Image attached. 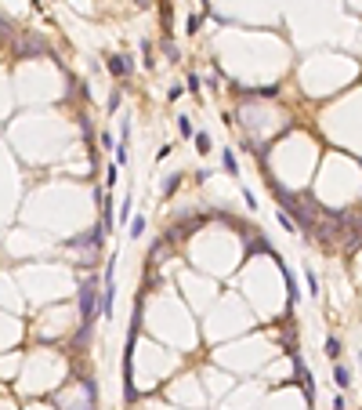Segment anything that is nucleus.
<instances>
[{"mask_svg": "<svg viewBox=\"0 0 362 410\" xmlns=\"http://www.w3.org/2000/svg\"><path fill=\"white\" fill-rule=\"evenodd\" d=\"M98 298H102L98 283L87 276L84 283H80V319H84V331H91V323L98 319Z\"/></svg>", "mask_w": 362, "mask_h": 410, "instance_id": "f257e3e1", "label": "nucleus"}, {"mask_svg": "<svg viewBox=\"0 0 362 410\" xmlns=\"http://www.w3.org/2000/svg\"><path fill=\"white\" fill-rule=\"evenodd\" d=\"M112 262H116V258H112ZM112 262H109L105 279H102V312H105V316L112 312V287H116V279H112Z\"/></svg>", "mask_w": 362, "mask_h": 410, "instance_id": "f03ea898", "label": "nucleus"}, {"mask_svg": "<svg viewBox=\"0 0 362 410\" xmlns=\"http://www.w3.org/2000/svg\"><path fill=\"white\" fill-rule=\"evenodd\" d=\"M294 371H297V385L311 396V392H315V385H311V374H308V366H304V359H301L297 352H294Z\"/></svg>", "mask_w": 362, "mask_h": 410, "instance_id": "7ed1b4c3", "label": "nucleus"}, {"mask_svg": "<svg viewBox=\"0 0 362 410\" xmlns=\"http://www.w3.org/2000/svg\"><path fill=\"white\" fill-rule=\"evenodd\" d=\"M105 66H109V73H112V76H127V69H131L124 55H112V58H109Z\"/></svg>", "mask_w": 362, "mask_h": 410, "instance_id": "20e7f679", "label": "nucleus"}, {"mask_svg": "<svg viewBox=\"0 0 362 410\" xmlns=\"http://www.w3.org/2000/svg\"><path fill=\"white\" fill-rule=\"evenodd\" d=\"M221 163H225V171H228V175H239V160L232 156V149L221 153Z\"/></svg>", "mask_w": 362, "mask_h": 410, "instance_id": "39448f33", "label": "nucleus"}, {"mask_svg": "<svg viewBox=\"0 0 362 410\" xmlns=\"http://www.w3.org/2000/svg\"><path fill=\"white\" fill-rule=\"evenodd\" d=\"M333 381H337V389H348V385H351V374L344 371V366H337V371H333Z\"/></svg>", "mask_w": 362, "mask_h": 410, "instance_id": "423d86ee", "label": "nucleus"}, {"mask_svg": "<svg viewBox=\"0 0 362 410\" xmlns=\"http://www.w3.org/2000/svg\"><path fill=\"white\" fill-rule=\"evenodd\" d=\"M326 356H330V359H337V356H341V341H337L333 334L326 338Z\"/></svg>", "mask_w": 362, "mask_h": 410, "instance_id": "0eeeda50", "label": "nucleus"}, {"mask_svg": "<svg viewBox=\"0 0 362 410\" xmlns=\"http://www.w3.org/2000/svg\"><path fill=\"white\" fill-rule=\"evenodd\" d=\"M192 142H196V149H199V153H210V138H207L203 131H199V135H192Z\"/></svg>", "mask_w": 362, "mask_h": 410, "instance_id": "6e6552de", "label": "nucleus"}, {"mask_svg": "<svg viewBox=\"0 0 362 410\" xmlns=\"http://www.w3.org/2000/svg\"><path fill=\"white\" fill-rule=\"evenodd\" d=\"M279 225H283L286 232H297V225H294V218H290L286 211H279Z\"/></svg>", "mask_w": 362, "mask_h": 410, "instance_id": "1a4fd4ad", "label": "nucleus"}, {"mask_svg": "<svg viewBox=\"0 0 362 410\" xmlns=\"http://www.w3.org/2000/svg\"><path fill=\"white\" fill-rule=\"evenodd\" d=\"M119 102H124V91L116 88V91L109 95V113H116V109H119Z\"/></svg>", "mask_w": 362, "mask_h": 410, "instance_id": "9d476101", "label": "nucleus"}, {"mask_svg": "<svg viewBox=\"0 0 362 410\" xmlns=\"http://www.w3.org/2000/svg\"><path fill=\"white\" fill-rule=\"evenodd\" d=\"M304 279H308V291H311V294H319V279H315V272H311V269H304Z\"/></svg>", "mask_w": 362, "mask_h": 410, "instance_id": "9b49d317", "label": "nucleus"}, {"mask_svg": "<svg viewBox=\"0 0 362 410\" xmlns=\"http://www.w3.org/2000/svg\"><path fill=\"white\" fill-rule=\"evenodd\" d=\"M141 232H145V218H134L131 222V236H141Z\"/></svg>", "mask_w": 362, "mask_h": 410, "instance_id": "f8f14e48", "label": "nucleus"}, {"mask_svg": "<svg viewBox=\"0 0 362 410\" xmlns=\"http://www.w3.org/2000/svg\"><path fill=\"white\" fill-rule=\"evenodd\" d=\"M243 200H247V207H250V211H257V196H254L250 189H243Z\"/></svg>", "mask_w": 362, "mask_h": 410, "instance_id": "ddd939ff", "label": "nucleus"}, {"mask_svg": "<svg viewBox=\"0 0 362 410\" xmlns=\"http://www.w3.org/2000/svg\"><path fill=\"white\" fill-rule=\"evenodd\" d=\"M178 127H181V135H185V138H192V124H188V120H185V116L178 120Z\"/></svg>", "mask_w": 362, "mask_h": 410, "instance_id": "4468645a", "label": "nucleus"}, {"mask_svg": "<svg viewBox=\"0 0 362 410\" xmlns=\"http://www.w3.org/2000/svg\"><path fill=\"white\" fill-rule=\"evenodd\" d=\"M333 410H344V396H337V399H333Z\"/></svg>", "mask_w": 362, "mask_h": 410, "instance_id": "2eb2a0df", "label": "nucleus"}, {"mask_svg": "<svg viewBox=\"0 0 362 410\" xmlns=\"http://www.w3.org/2000/svg\"><path fill=\"white\" fill-rule=\"evenodd\" d=\"M207 4H210V0H203V11H207Z\"/></svg>", "mask_w": 362, "mask_h": 410, "instance_id": "dca6fc26", "label": "nucleus"}]
</instances>
